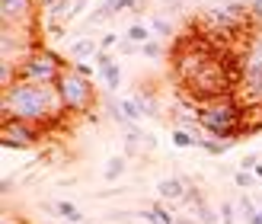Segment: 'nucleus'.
<instances>
[{
    "label": "nucleus",
    "instance_id": "obj_1",
    "mask_svg": "<svg viewBox=\"0 0 262 224\" xmlns=\"http://www.w3.org/2000/svg\"><path fill=\"white\" fill-rule=\"evenodd\" d=\"M68 112L61 103V93L55 84H32V80H13L4 87L0 99V118H23L42 128H51Z\"/></svg>",
    "mask_w": 262,
    "mask_h": 224
},
{
    "label": "nucleus",
    "instance_id": "obj_2",
    "mask_svg": "<svg viewBox=\"0 0 262 224\" xmlns=\"http://www.w3.org/2000/svg\"><path fill=\"white\" fill-rule=\"evenodd\" d=\"M195 118L199 125L217 141H237V135H243V122H246V109L240 106V99L227 93L217 99H208L202 106H195Z\"/></svg>",
    "mask_w": 262,
    "mask_h": 224
},
{
    "label": "nucleus",
    "instance_id": "obj_3",
    "mask_svg": "<svg viewBox=\"0 0 262 224\" xmlns=\"http://www.w3.org/2000/svg\"><path fill=\"white\" fill-rule=\"evenodd\" d=\"M58 93H61V103L64 109L74 112V115H90L96 106H99V96H96V87L90 77L77 74L74 68H64V74L58 77Z\"/></svg>",
    "mask_w": 262,
    "mask_h": 224
},
{
    "label": "nucleus",
    "instance_id": "obj_4",
    "mask_svg": "<svg viewBox=\"0 0 262 224\" xmlns=\"http://www.w3.org/2000/svg\"><path fill=\"white\" fill-rule=\"evenodd\" d=\"M256 19L250 13V4H227V7H214L205 10L202 26L208 29V35H240L243 29H250Z\"/></svg>",
    "mask_w": 262,
    "mask_h": 224
},
{
    "label": "nucleus",
    "instance_id": "obj_5",
    "mask_svg": "<svg viewBox=\"0 0 262 224\" xmlns=\"http://www.w3.org/2000/svg\"><path fill=\"white\" fill-rule=\"evenodd\" d=\"M64 64L55 51L48 48H35L32 55H26L16 64V80H32V84H58V77L64 74Z\"/></svg>",
    "mask_w": 262,
    "mask_h": 224
},
{
    "label": "nucleus",
    "instance_id": "obj_6",
    "mask_svg": "<svg viewBox=\"0 0 262 224\" xmlns=\"http://www.w3.org/2000/svg\"><path fill=\"white\" fill-rule=\"evenodd\" d=\"M45 128L35 125V122H23V118H0V144L7 151H26V148H35L42 141Z\"/></svg>",
    "mask_w": 262,
    "mask_h": 224
},
{
    "label": "nucleus",
    "instance_id": "obj_7",
    "mask_svg": "<svg viewBox=\"0 0 262 224\" xmlns=\"http://www.w3.org/2000/svg\"><path fill=\"white\" fill-rule=\"evenodd\" d=\"M38 0H0V16L10 26H32Z\"/></svg>",
    "mask_w": 262,
    "mask_h": 224
},
{
    "label": "nucleus",
    "instance_id": "obj_8",
    "mask_svg": "<svg viewBox=\"0 0 262 224\" xmlns=\"http://www.w3.org/2000/svg\"><path fill=\"white\" fill-rule=\"evenodd\" d=\"M186 192H189V179H182V176H166L157 182V195H160V202H186Z\"/></svg>",
    "mask_w": 262,
    "mask_h": 224
},
{
    "label": "nucleus",
    "instance_id": "obj_9",
    "mask_svg": "<svg viewBox=\"0 0 262 224\" xmlns=\"http://www.w3.org/2000/svg\"><path fill=\"white\" fill-rule=\"evenodd\" d=\"M243 93L253 106H262V71L259 74H243Z\"/></svg>",
    "mask_w": 262,
    "mask_h": 224
},
{
    "label": "nucleus",
    "instance_id": "obj_10",
    "mask_svg": "<svg viewBox=\"0 0 262 224\" xmlns=\"http://www.w3.org/2000/svg\"><path fill=\"white\" fill-rule=\"evenodd\" d=\"M138 218H144L147 224H176V215H173V212H166L163 202H154L147 212H141Z\"/></svg>",
    "mask_w": 262,
    "mask_h": 224
},
{
    "label": "nucleus",
    "instance_id": "obj_11",
    "mask_svg": "<svg viewBox=\"0 0 262 224\" xmlns=\"http://www.w3.org/2000/svg\"><path fill=\"white\" fill-rule=\"evenodd\" d=\"M96 51H99L96 38H80V42L71 45V58H74V61H86L90 55H96Z\"/></svg>",
    "mask_w": 262,
    "mask_h": 224
},
{
    "label": "nucleus",
    "instance_id": "obj_12",
    "mask_svg": "<svg viewBox=\"0 0 262 224\" xmlns=\"http://www.w3.org/2000/svg\"><path fill=\"white\" fill-rule=\"evenodd\" d=\"M135 99H138V106H141V112H144V115H160V106H157V96H154V90L141 87Z\"/></svg>",
    "mask_w": 262,
    "mask_h": 224
},
{
    "label": "nucleus",
    "instance_id": "obj_13",
    "mask_svg": "<svg viewBox=\"0 0 262 224\" xmlns=\"http://www.w3.org/2000/svg\"><path fill=\"white\" fill-rule=\"evenodd\" d=\"M125 164H128V157L125 154H115L112 160L106 164V170H102V176H106V182H115L122 173H125Z\"/></svg>",
    "mask_w": 262,
    "mask_h": 224
},
{
    "label": "nucleus",
    "instance_id": "obj_14",
    "mask_svg": "<svg viewBox=\"0 0 262 224\" xmlns=\"http://www.w3.org/2000/svg\"><path fill=\"white\" fill-rule=\"evenodd\" d=\"M55 212H58V218H64V221H71V224H77V221H83V215H80V208H77L74 202H55Z\"/></svg>",
    "mask_w": 262,
    "mask_h": 224
},
{
    "label": "nucleus",
    "instance_id": "obj_15",
    "mask_svg": "<svg viewBox=\"0 0 262 224\" xmlns=\"http://www.w3.org/2000/svg\"><path fill=\"white\" fill-rule=\"evenodd\" d=\"M125 38H131V42H138V45H144V42H150V29H147V26H144V23H131L128 26V32H125Z\"/></svg>",
    "mask_w": 262,
    "mask_h": 224
},
{
    "label": "nucleus",
    "instance_id": "obj_16",
    "mask_svg": "<svg viewBox=\"0 0 262 224\" xmlns=\"http://www.w3.org/2000/svg\"><path fill=\"white\" fill-rule=\"evenodd\" d=\"M173 144L176 148H195V144H199V135L189 131V128H173Z\"/></svg>",
    "mask_w": 262,
    "mask_h": 224
},
{
    "label": "nucleus",
    "instance_id": "obj_17",
    "mask_svg": "<svg viewBox=\"0 0 262 224\" xmlns=\"http://www.w3.org/2000/svg\"><path fill=\"white\" fill-rule=\"evenodd\" d=\"M99 77L106 80L109 90H119V87H122V68H119V64H109V68H102Z\"/></svg>",
    "mask_w": 262,
    "mask_h": 224
},
{
    "label": "nucleus",
    "instance_id": "obj_18",
    "mask_svg": "<svg viewBox=\"0 0 262 224\" xmlns=\"http://www.w3.org/2000/svg\"><path fill=\"white\" fill-rule=\"evenodd\" d=\"M119 109H122V115L128 118V122H138V118H144V112H141V106H138V99H122Z\"/></svg>",
    "mask_w": 262,
    "mask_h": 224
},
{
    "label": "nucleus",
    "instance_id": "obj_19",
    "mask_svg": "<svg viewBox=\"0 0 262 224\" xmlns=\"http://www.w3.org/2000/svg\"><path fill=\"white\" fill-rule=\"evenodd\" d=\"M141 55H144V58H150V61H157V58H163V45L157 42V38H150V42H144V45H141Z\"/></svg>",
    "mask_w": 262,
    "mask_h": 224
},
{
    "label": "nucleus",
    "instance_id": "obj_20",
    "mask_svg": "<svg viewBox=\"0 0 262 224\" xmlns=\"http://www.w3.org/2000/svg\"><path fill=\"white\" fill-rule=\"evenodd\" d=\"M195 218H199L202 224H217V215L208 208V202H199V205H195Z\"/></svg>",
    "mask_w": 262,
    "mask_h": 224
},
{
    "label": "nucleus",
    "instance_id": "obj_21",
    "mask_svg": "<svg viewBox=\"0 0 262 224\" xmlns=\"http://www.w3.org/2000/svg\"><path fill=\"white\" fill-rule=\"evenodd\" d=\"M240 212H243V221L250 224V221H253V218L259 215V208H256V205L250 202V195H243V199H240Z\"/></svg>",
    "mask_w": 262,
    "mask_h": 224
},
{
    "label": "nucleus",
    "instance_id": "obj_22",
    "mask_svg": "<svg viewBox=\"0 0 262 224\" xmlns=\"http://www.w3.org/2000/svg\"><path fill=\"white\" fill-rule=\"evenodd\" d=\"M150 26H154V32L160 35V38H169V35H173V26H169L163 16H154V23H150Z\"/></svg>",
    "mask_w": 262,
    "mask_h": 224
},
{
    "label": "nucleus",
    "instance_id": "obj_23",
    "mask_svg": "<svg viewBox=\"0 0 262 224\" xmlns=\"http://www.w3.org/2000/svg\"><path fill=\"white\" fill-rule=\"evenodd\" d=\"M71 68H74L77 74H83V77H90V80H93V77L99 74V71L93 68V64H86V61H74V64H71Z\"/></svg>",
    "mask_w": 262,
    "mask_h": 224
},
{
    "label": "nucleus",
    "instance_id": "obj_24",
    "mask_svg": "<svg viewBox=\"0 0 262 224\" xmlns=\"http://www.w3.org/2000/svg\"><path fill=\"white\" fill-rule=\"evenodd\" d=\"M237 186H240V189H253V186H256V173H246V170H240V173H237Z\"/></svg>",
    "mask_w": 262,
    "mask_h": 224
},
{
    "label": "nucleus",
    "instance_id": "obj_25",
    "mask_svg": "<svg viewBox=\"0 0 262 224\" xmlns=\"http://www.w3.org/2000/svg\"><path fill=\"white\" fill-rule=\"evenodd\" d=\"M93 61H96V71H102V68H109V64H115V58L109 55V51H96Z\"/></svg>",
    "mask_w": 262,
    "mask_h": 224
},
{
    "label": "nucleus",
    "instance_id": "obj_26",
    "mask_svg": "<svg viewBox=\"0 0 262 224\" xmlns=\"http://www.w3.org/2000/svg\"><path fill=\"white\" fill-rule=\"evenodd\" d=\"M138 51H141V45L131 42V38H122L119 42V55H138Z\"/></svg>",
    "mask_w": 262,
    "mask_h": 224
},
{
    "label": "nucleus",
    "instance_id": "obj_27",
    "mask_svg": "<svg viewBox=\"0 0 262 224\" xmlns=\"http://www.w3.org/2000/svg\"><path fill=\"white\" fill-rule=\"evenodd\" d=\"M119 42H122V38H119V35H115V32H106V35H102V38H99V51H109L112 45H119Z\"/></svg>",
    "mask_w": 262,
    "mask_h": 224
},
{
    "label": "nucleus",
    "instance_id": "obj_28",
    "mask_svg": "<svg viewBox=\"0 0 262 224\" xmlns=\"http://www.w3.org/2000/svg\"><path fill=\"white\" fill-rule=\"evenodd\" d=\"M256 164H259V154H246L243 160H240V170H246V173H253V170H256Z\"/></svg>",
    "mask_w": 262,
    "mask_h": 224
},
{
    "label": "nucleus",
    "instance_id": "obj_29",
    "mask_svg": "<svg viewBox=\"0 0 262 224\" xmlns=\"http://www.w3.org/2000/svg\"><path fill=\"white\" fill-rule=\"evenodd\" d=\"M233 202H224V208H221V224H233Z\"/></svg>",
    "mask_w": 262,
    "mask_h": 224
},
{
    "label": "nucleus",
    "instance_id": "obj_30",
    "mask_svg": "<svg viewBox=\"0 0 262 224\" xmlns=\"http://www.w3.org/2000/svg\"><path fill=\"white\" fill-rule=\"evenodd\" d=\"M250 13L256 23H262V0H250Z\"/></svg>",
    "mask_w": 262,
    "mask_h": 224
},
{
    "label": "nucleus",
    "instance_id": "obj_31",
    "mask_svg": "<svg viewBox=\"0 0 262 224\" xmlns=\"http://www.w3.org/2000/svg\"><path fill=\"white\" fill-rule=\"evenodd\" d=\"M86 4H90V0H74V7H71V19H74V16H80Z\"/></svg>",
    "mask_w": 262,
    "mask_h": 224
},
{
    "label": "nucleus",
    "instance_id": "obj_32",
    "mask_svg": "<svg viewBox=\"0 0 262 224\" xmlns=\"http://www.w3.org/2000/svg\"><path fill=\"white\" fill-rule=\"evenodd\" d=\"M4 224H23V218L16 221V218H13V215H7V218H4Z\"/></svg>",
    "mask_w": 262,
    "mask_h": 224
},
{
    "label": "nucleus",
    "instance_id": "obj_33",
    "mask_svg": "<svg viewBox=\"0 0 262 224\" xmlns=\"http://www.w3.org/2000/svg\"><path fill=\"white\" fill-rule=\"evenodd\" d=\"M253 173H256V179H262V164H256V170H253Z\"/></svg>",
    "mask_w": 262,
    "mask_h": 224
},
{
    "label": "nucleus",
    "instance_id": "obj_34",
    "mask_svg": "<svg viewBox=\"0 0 262 224\" xmlns=\"http://www.w3.org/2000/svg\"><path fill=\"white\" fill-rule=\"evenodd\" d=\"M250 224H262V208H259V215H256V218H253Z\"/></svg>",
    "mask_w": 262,
    "mask_h": 224
},
{
    "label": "nucleus",
    "instance_id": "obj_35",
    "mask_svg": "<svg viewBox=\"0 0 262 224\" xmlns=\"http://www.w3.org/2000/svg\"><path fill=\"white\" fill-rule=\"evenodd\" d=\"M176 224H189V218H176Z\"/></svg>",
    "mask_w": 262,
    "mask_h": 224
}]
</instances>
